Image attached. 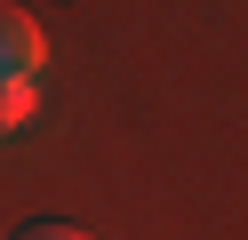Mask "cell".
I'll list each match as a JSON object with an SVG mask.
<instances>
[{"label": "cell", "mask_w": 248, "mask_h": 240, "mask_svg": "<svg viewBox=\"0 0 248 240\" xmlns=\"http://www.w3.org/2000/svg\"><path fill=\"white\" fill-rule=\"evenodd\" d=\"M16 240H96V232H80L64 216H32V224H16Z\"/></svg>", "instance_id": "obj_3"}, {"label": "cell", "mask_w": 248, "mask_h": 240, "mask_svg": "<svg viewBox=\"0 0 248 240\" xmlns=\"http://www.w3.org/2000/svg\"><path fill=\"white\" fill-rule=\"evenodd\" d=\"M40 56H48V32H40L32 8H16V0H0V80H32Z\"/></svg>", "instance_id": "obj_1"}, {"label": "cell", "mask_w": 248, "mask_h": 240, "mask_svg": "<svg viewBox=\"0 0 248 240\" xmlns=\"http://www.w3.org/2000/svg\"><path fill=\"white\" fill-rule=\"evenodd\" d=\"M32 112H40V88H32V80H0V136H16Z\"/></svg>", "instance_id": "obj_2"}]
</instances>
